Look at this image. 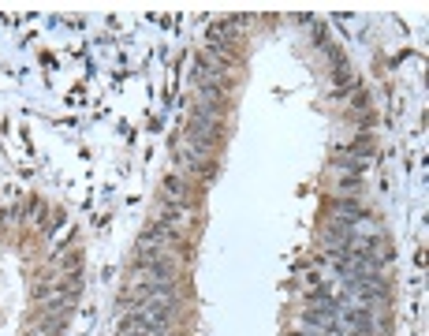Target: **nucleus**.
<instances>
[{
	"mask_svg": "<svg viewBox=\"0 0 429 336\" xmlns=\"http://www.w3.org/2000/svg\"><path fill=\"white\" fill-rule=\"evenodd\" d=\"M303 288H306V291H317V288H325V277H321L317 269H310V273L303 277Z\"/></svg>",
	"mask_w": 429,
	"mask_h": 336,
	"instance_id": "7",
	"label": "nucleus"
},
{
	"mask_svg": "<svg viewBox=\"0 0 429 336\" xmlns=\"http://www.w3.org/2000/svg\"><path fill=\"white\" fill-rule=\"evenodd\" d=\"M79 265H82V254L79 251H68L63 258H57V273H63V277L79 273Z\"/></svg>",
	"mask_w": 429,
	"mask_h": 336,
	"instance_id": "5",
	"label": "nucleus"
},
{
	"mask_svg": "<svg viewBox=\"0 0 429 336\" xmlns=\"http://www.w3.org/2000/svg\"><path fill=\"white\" fill-rule=\"evenodd\" d=\"M336 194L340 198H359L362 194V176H340L336 180Z\"/></svg>",
	"mask_w": 429,
	"mask_h": 336,
	"instance_id": "4",
	"label": "nucleus"
},
{
	"mask_svg": "<svg viewBox=\"0 0 429 336\" xmlns=\"http://www.w3.org/2000/svg\"><path fill=\"white\" fill-rule=\"evenodd\" d=\"M195 194H198V187H195V180H187L183 172H168L165 176V183H160V202H172V205H195Z\"/></svg>",
	"mask_w": 429,
	"mask_h": 336,
	"instance_id": "2",
	"label": "nucleus"
},
{
	"mask_svg": "<svg viewBox=\"0 0 429 336\" xmlns=\"http://www.w3.org/2000/svg\"><path fill=\"white\" fill-rule=\"evenodd\" d=\"M220 138H224V120L220 116L206 112V108H195V116H190V124H187V143H202V146L217 149Z\"/></svg>",
	"mask_w": 429,
	"mask_h": 336,
	"instance_id": "1",
	"label": "nucleus"
},
{
	"mask_svg": "<svg viewBox=\"0 0 429 336\" xmlns=\"http://www.w3.org/2000/svg\"><path fill=\"white\" fill-rule=\"evenodd\" d=\"M157 228H165L172 235H179V240H187V232H190V224H195V217H190L187 205H172V202H160V210H157Z\"/></svg>",
	"mask_w": 429,
	"mask_h": 336,
	"instance_id": "3",
	"label": "nucleus"
},
{
	"mask_svg": "<svg viewBox=\"0 0 429 336\" xmlns=\"http://www.w3.org/2000/svg\"><path fill=\"white\" fill-rule=\"evenodd\" d=\"M351 112H370V94L362 90V86L351 90Z\"/></svg>",
	"mask_w": 429,
	"mask_h": 336,
	"instance_id": "6",
	"label": "nucleus"
}]
</instances>
